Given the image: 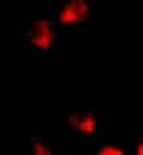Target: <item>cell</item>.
Masks as SVG:
<instances>
[{"instance_id": "obj_6", "label": "cell", "mask_w": 143, "mask_h": 155, "mask_svg": "<svg viewBox=\"0 0 143 155\" xmlns=\"http://www.w3.org/2000/svg\"><path fill=\"white\" fill-rule=\"evenodd\" d=\"M91 152L97 153V155H130V153H133V149H132L130 139L128 140L120 139L115 134L112 137H109L107 140L100 142L99 145H95Z\"/></svg>"}, {"instance_id": "obj_3", "label": "cell", "mask_w": 143, "mask_h": 155, "mask_svg": "<svg viewBox=\"0 0 143 155\" xmlns=\"http://www.w3.org/2000/svg\"><path fill=\"white\" fill-rule=\"evenodd\" d=\"M46 3L69 43L92 31L97 20V0H46Z\"/></svg>"}, {"instance_id": "obj_9", "label": "cell", "mask_w": 143, "mask_h": 155, "mask_svg": "<svg viewBox=\"0 0 143 155\" xmlns=\"http://www.w3.org/2000/svg\"><path fill=\"white\" fill-rule=\"evenodd\" d=\"M8 3H12V0H0V7H5Z\"/></svg>"}, {"instance_id": "obj_2", "label": "cell", "mask_w": 143, "mask_h": 155, "mask_svg": "<svg viewBox=\"0 0 143 155\" xmlns=\"http://www.w3.org/2000/svg\"><path fill=\"white\" fill-rule=\"evenodd\" d=\"M115 135V114L84 104H68L64 109L63 145L91 147Z\"/></svg>"}, {"instance_id": "obj_1", "label": "cell", "mask_w": 143, "mask_h": 155, "mask_svg": "<svg viewBox=\"0 0 143 155\" xmlns=\"http://www.w3.org/2000/svg\"><path fill=\"white\" fill-rule=\"evenodd\" d=\"M69 45L46 2L20 10L13 18L12 51L18 58H54Z\"/></svg>"}, {"instance_id": "obj_7", "label": "cell", "mask_w": 143, "mask_h": 155, "mask_svg": "<svg viewBox=\"0 0 143 155\" xmlns=\"http://www.w3.org/2000/svg\"><path fill=\"white\" fill-rule=\"evenodd\" d=\"M130 142H132V149H133V153L143 155V125L140 127V130L135 132L133 139H130Z\"/></svg>"}, {"instance_id": "obj_5", "label": "cell", "mask_w": 143, "mask_h": 155, "mask_svg": "<svg viewBox=\"0 0 143 155\" xmlns=\"http://www.w3.org/2000/svg\"><path fill=\"white\" fill-rule=\"evenodd\" d=\"M15 94H13V71L8 61L0 60V112L5 114L13 109Z\"/></svg>"}, {"instance_id": "obj_10", "label": "cell", "mask_w": 143, "mask_h": 155, "mask_svg": "<svg viewBox=\"0 0 143 155\" xmlns=\"http://www.w3.org/2000/svg\"><path fill=\"white\" fill-rule=\"evenodd\" d=\"M2 116H3V114H2V112H0V119H2Z\"/></svg>"}, {"instance_id": "obj_4", "label": "cell", "mask_w": 143, "mask_h": 155, "mask_svg": "<svg viewBox=\"0 0 143 155\" xmlns=\"http://www.w3.org/2000/svg\"><path fill=\"white\" fill-rule=\"evenodd\" d=\"M63 152L64 149L54 143L41 112L27 120L23 132L15 140V153L18 155H54Z\"/></svg>"}, {"instance_id": "obj_8", "label": "cell", "mask_w": 143, "mask_h": 155, "mask_svg": "<svg viewBox=\"0 0 143 155\" xmlns=\"http://www.w3.org/2000/svg\"><path fill=\"white\" fill-rule=\"evenodd\" d=\"M132 7L137 10V13L143 20V0H132Z\"/></svg>"}]
</instances>
